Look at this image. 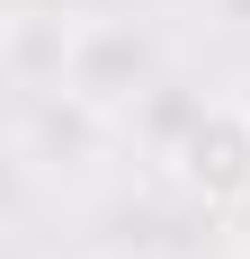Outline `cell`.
Listing matches in <instances>:
<instances>
[{
	"label": "cell",
	"instance_id": "6da1fadb",
	"mask_svg": "<svg viewBox=\"0 0 250 259\" xmlns=\"http://www.w3.org/2000/svg\"><path fill=\"white\" fill-rule=\"evenodd\" d=\"M179 179L197 188L205 206H250V116H232V107H205L197 125H188V143H179Z\"/></svg>",
	"mask_w": 250,
	"mask_h": 259
}]
</instances>
